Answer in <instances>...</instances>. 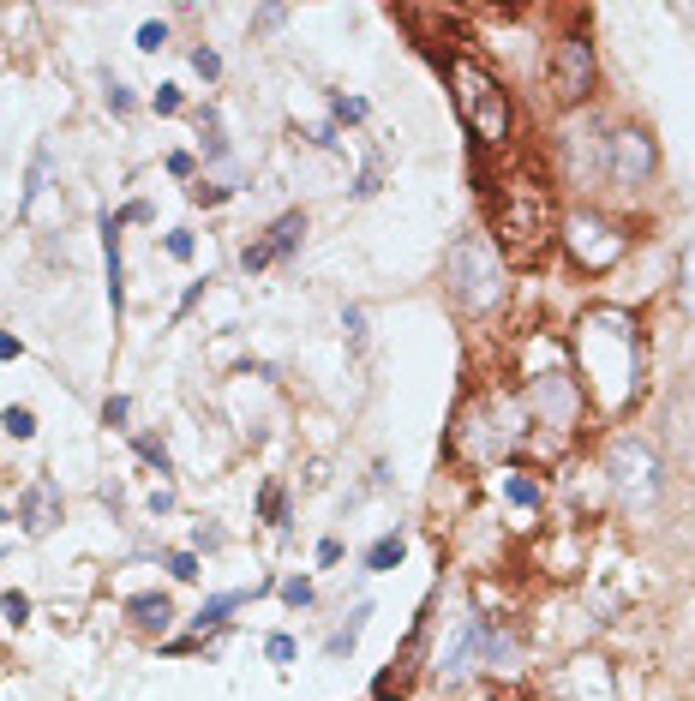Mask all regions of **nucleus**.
<instances>
[{"label":"nucleus","instance_id":"nucleus-21","mask_svg":"<svg viewBox=\"0 0 695 701\" xmlns=\"http://www.w3.org/2000/svg\"><path fill=\"white\" fill-rule=\"evenodd\" d=\"M378 180H384V156L372 150V156H366V168H360V180H354V198H372V192H378Z\"/></svg>","mask_w":695,"mask_h":701},{"label":"nucleus","instance_id":"nucleus-27","mask_svg":"<svg viewBox=\"0 0 695 701\" xmlns=\"http://www.w3.org/2000/svg\"><path fill=\"white\" fill-rule=\"evenodd\" d=\"M168 576H174V582H192V576H198V558H192V552H168Z\"/></svg>","mask_w":695,"mask_h":701},{"label":"nucleus","instance_id":"nucleus-28","mask_svg":"<svg viewBox=\"0 0 695 701\" xmlns=\"http://www.w3.org/2000/svg\"><path fill=\"white\" fill-rule=\"evenodd\" d=\"M282 600H288V606H312V582H306V576H288V582H282Z\"/></svg>","mask_w":695,"mask_h":701},{"label":"nucleus","instance_id":"nucleus-10","mask_svg":"<svg viewBox=\"0 0 695 701\" xmlns=\"http://www.w3.org/2000/svg\"><path fill=\"white\" fill-rule=\"evenodd\" d=\"M588 90H594V42L582 30H570L552 48V96L564 108H576V102H588Z\"/></svg>","mask_w":695,"mask_h":701},{"label":"nucleus","instance_id":"nucleus-3","mask_svg":"<svg viewBox=\"0 0 695 701\" xmlns=\"http://www.w3.org/2000/svg\"><path fill=\"white\" fill-rule=\"evenodd\" d=\"M558 192L534 162H510L492 180V246L504 264H540L558 240Z\"/></svg>","mask_w":695,"mask_h":701},{"label":"nucleus","instance_id":"nucleus-17","mask_svg":"<svg viewBox=\"0 0 695 701\" xmlns=\"http://www.w3.org/2000/svg\"><path fill=\"white\" fill-rule=\"evenodd\" d=\"M234 606H246V594H240V588H234V594H210V600L198 606V618H192V624H198V630H216Z\"/></svg>","mask_w":695,"mask_h":701},{"label":"nucleus","instance_id":"nucleus-44","mask_svg":"<svg viewBox=\"0 0 695 701\" xmlns=\"http://www.w3.org/2000/svg\"><path fill=\"white\" fill-rule=\"evenodd\" d=\"M0 522H6V510H0Z\"/></svg>","mask_w":695,"mask_h":701},{"label":"nucleus","instance_id":"nucleus-12","mask_svg":"<svg viewBox=\"0 0 695 701\" xmlns=\"http://www.w3.org/2000/svg\"><path fill=\"white\" fill-rule=\"evenodd\" d=\"M300 234H306V216H300V210H288V216H276V222H270V234H264V240H252V246L240 252V264H246V270H264V264L288 258V252L300 246Z\"/></svg>","mask_w":695,"mask_h":701},{"label":"nucleus","instance_id":"nucleus-26","mask_svg":"<svg viewBox=\"0 0 695 701\" xmlns=\"http://www.w3.org/2000/svg\"><path fill=\"white\" fill-rule=\"evenodd\" d=\"M282 510H288V504H282V486H264V498H258V516H264V522H282Z\"/></svg>","mask_w":695,"mask_h":701},{"label":"nucleus","instance_id":"nucleus-11","mask_svg":"<svg viewBox=\"0 0 695 701\" xmlns=\"http://www.w3.org/2000/svg\"><path fill=\"white\" fill-rule=\"evenodd\" d=\"M558 156H564V180H576V186L606 174V138L594 144V126H564L558 132Z\"/></svg>","mask_w":695,"mask_h":701},{"label":"nucleus","instance_id":"nucleus-1","mask_svg":"<svg viewBox=\"0 0 695 701\" xmlns=\"http://www.w3.org/2000/svg\"><path fill=\"white\" fill-rule=\"evenodd\" d=\"M570 366H576V384H582L588 408L600 420H624L636 408L642 372H648V342H642L636 312L588 306L576 318V336H570Z\"/></svg>","mask_w":695,"mask_h":701},{"label":"nucleus","instance_id":"nucleus-23","mask_svg":"<svg viewBox=\"0 0 695 701\" xmlns=\"http://www.w3.org/2000/svg\"><path fill=\"white\" fill-rule=\"evenodd\" d=\"M162 42H168V24H162V18H156V24H138V48H144V54H156Z\"/></svg>","mask_w":695,"mask_h":701},{"label":"nucleus","instance_id":"nucleus-24","mask_svg":"<svg viewBox=\"0 0 695 701\" xmlns=\"http://www.w3.org/2000/svg\"><path fill=\"white\" fill-rule=\"evenodd\" d=\"M330 108H336V120H348V126L366 120V102H360V96H330Z\"/></svg>","mask_w":695,"mask_h":701},{"label":"nucleus","instance_id":"nucleus-41","mask_svg":"<svg viewBox=\"0 0 695 701\" xmlns=\"http://www.w3.org/2000/svg\"><path fill=\"white\" fill-rule=\"evenodd\" d=\"M192 546H204V552H216V546H222V534H216V528H198V534H192Z\"/></svg>","mask_w":695,"mask_h":701},{"label":"nucleus","instance_id":"nucleus-36","mask_svg":"<svg viewBox=\"0 0 695 701\" xmlns=\"http://www.w3.org/2000/svg\"><path fill=\"white\" fill-rule=\"evenodd\" d=\"M156 114H180V90H174V84L156 90Z\"/></svg>","mask_w":695,"mask_h":701},{"label":"nucleus","instance_id":"nucleus-40","mask_svg":"<svg viewBox=\"0 0 695 701\" xmlns=\"http://www.w3.org/2000/svg\"><path fill=\"white\" fill-rule=\"evenodd\" d=\"M120 222H150V204H144V198H132V204L120 210Z\"/></svg>","mask_w":695,"mask_h":701},{"label":"nucleus","instance_id":"nucleus-30","mask_svg":"<svg viewBox=\"0 0 695 701\" xmlns=\"http://www.w3.org/2000/svg\"><path fill=\"white\" fill-rule=\"evenodd\" d=\"M126 414H132L126 396H108V402H102V426H126Z\"/></svg>","mask_w":695,"mask_h":701},{"label":"nucleus","instance_id":"nucleus-15","mask_svg":"<svg viewBox=\"0 0 695 701\" xmlns=\"http://www.w3.org/2000/svg\"><path fill=\"white\" fill-rule=\"evenodd\" d=\"M126 618H132L138 630H156V636H162V630L174 624V600H168V594H132V600H126Z\"/></svg>","mask_w":695,"mask_h":701},{"label":"nucleus","instance_id":"nucleus-33","mask_svg":"<svg viewBox=\"0 0 695 701\" xmlns=\"http://www.w3.org/2000/svg\"><path fill=\"white\" fill-rule=\"evenodd\" d=\"M0 612H6L12 624H24V618H30V600H24V594H6V600H0Z\"/></svg>","mask_w":695,"mask_h":701},{"label":"nucleus","instance_id":"nucleus-20","mask_svg":"<svg viewBox=\"0 0 695 701\" xmlns=\"http://www.w3.org/2000/svg\"><path fill=\"white\" fill-rule=\"evenodd\" d=\"M42 186H48V150H36V162H30V186H24V198H18V210H30Z\"/></svg>","mask_w":695,"mask_h":701},{"label":"nucleus","instance_id":"nucleus-43","mask_svg":"<svg viewBox=\"0 0 695 701\" xmlns=\"http://www.w3.org/2000/svg\"><path fill=\"white\" fill-rule=\"evenodd\" d=\"M0 360H18V336H6V330H0Z\"/></svg>","mask_w":695,"mask_h":701},{"label":"nucleus","instance_id":"nucleus-34","mask_svg":"<svg viewBox=\"0 0 695 701\" xmlns=\"http://www.w3.org/2000/svg\"><path fill=\"white\" fill-rule=\"evenodd\" d=\"M282 18H288V6H258V18H252V24H258V30H276Z\"/></svg>","mask_w":695,"mask_h":701},{"label":"nucleus","instance_id":"nucleus-38","mask_svg":"<svg viewBox=\"0 0 695 701\" xmlns=\"http://www.w3.org/2000/svg\"><path fill=\"white\" fill-rule=\"evenodd\" d=\"M312 144H318V150H336V144H342V138H336V126H330V120H324V126H312Z\"/></svg>","mask_w":695,"mask_h":701},{"label":"nucleus","instance_id":"nucleus-14","mask_svg":"<svg viewBox=\"0 0 695 701\" xmlns=\"http://www.w3.org/2000/svg\"><path fill=\"white\" fill-rule=\"evenodd\" d=\"M102 258H108V306L126 312V270H120V216H102Z\"/></svg>","mask_w":695,"mask_h":701},{"label":"nucleus","instance_id":"nucleus-19","mask_svg":"<svg viewBox=\"0 0 695 701\" xmlns=\"http://www.w3.org/2000/svg\"><path fill=\"white\" fill-rule=\"evenodd\" d=\"M402 552H408V540H402V534H384V540H372L366 570H390V564H402Z\"/></svg>","mask_w":695,"mask_h":701},{"label":"nucleus","instance_id":"nucleus-5","mask_svg":"<svg viewBox=\"0 0 695 701\" xmlns=\"http://www.w3.org/2000/svg\"><path fill=\"white\" fill-rule=\"evenodd\" d=\"M504 282H510V264L504 252L492 246V234H456L444 246V288L462 312H492L504 300Z\"/></svg>","mask_w":695,"mask_h":701},{"label":"nucleus","instance_id":"nucleus-13","mask_svg":"<svg viewBox=\"0 0 695 701\" xmlns=\"http://www.w3.org/2000/svg\"><path fill=\"white\" fill-rule=\"evenodd\" d=\"M18 522H24V534H48L60 522V486L54 480H30V492L18 498Z\"/></svg>","mask_w":695,"mask_h":701},{"label":"nucleus","instance_id":"nucleus-42","mask_svg":"<svg viewBox=\"0 0 695 701\" xmlns=\"http://www.w3.org/2000/svg\"><path fill=\"white\" fill-rule=\"evenodd\" d=\"M342 558V540H318V564H336Z\"/></svg>","mask_w":695,"mask_h":701},{"label":"nucleus","instance_id":"nucleus-37","mask_svg":"<svg viewBox=\"0 0 695 701\" xmlns=\"http://www.w3.org/2000/svg\"><path fill=\"white\" fill-rule=\"evenodd\" d=\"M222 198H228V186H204V180L192 186V204H222Z\"/></svg>","mask_w":695,"mask_h":701},{"label":"nucleus","instance_id":"nucleus-7","mask_svg":"<svg viewBox=\"0 0 695 701\" xmlns=\"http://www.w3.org/2000/svg\"><path fill=\"white\" fill-rule=\"evenodd\" d=\"M558 240H564L570 264L588 270V276H606V270L630 252V228L612 222L606 210H570V216L558 222Z\"/></svg>","mask_w":695,"mask_h":701},{"label":"nucleus","instance_id":"nucleus-16","mask_svg":"<svg viewBox=\"0 0 695 701\" xmlns=\"http://www.w3.org/2000/svg\"><path fill=\"white\" fill-rule=\"evenodd\" d=\"M504 498H510L516 510H540V504H546V486H540L534 474H522V468H510V474H504Z\"/></svg>","mask_w":695,"mask_h":701},{"label":"nucleus","instance_id":"nucleus-9","mask_svg":"<svg viewBox=\"0 0 695 701\" xmlns=\"http://www.w3.org/2000/svg\"><path fill=\"white\" fill-rule=\"evenodd\" d=\"M654 168H660V150H654V138L642 126H618L606 138V180L618 192H642L654 180Z\"/></svg>","mask_w":695,"mask_h":701},{"label":"nucleus","instance_id":"nucleus-2","mask_svg":"<svg viewBox=\"0 0 695 701\" xmlns=\"http://www.w3.org/2000/svg\"><path fill=\"white\" fill-rule=\"evenodd\" d=\"M522 408H528V450H546V456H564L588 420V396L576 384V366H570V348L558 336H528L522 342Z\"/></svg>","mask_w":695,"mask_h":701},{"label":"nucleus","instance_id":"nucleus-6","mask_svg":"<svg viewBox=\"0 0 695 701\" xmlns=\"http://www.w3.org/2000/svg\"><path fill=\"white\" fill-rule=\"evenodd\" d=\"M450 102H456V114H462V126H468L474 144L498 150V144L510 138V90L498 84L492 66L456 54V60H450Z\"/></svg>","mask_w":695,"mask_h":701},{"label":"nucleus","instance_id":"nucleus-18","mask_svg":"<svg viewBox=\"0 0 695 701\" xmlns=\"http://www.w3.org/2000/svg\"><path fill=\"white\" fill-rule=\"evenodd\" d=\"M366 618H372V606H354L348 612V624L330 636V660H342V654H354V642H360V630H366Z\"/></svg>","mask_w":695,"mask_h":701},{"label":"nucleus","instance_id":"nucleus-8","mask_svg":"<svg viewBox=\"0 0 695 701\" xmlns=\"http://www.w3.org/2000/svg\"><path fill=\"white\" fill-rule=\"evenodd\" d=\"M606 474H612V486H618L630 504H648V498L660 492V456H654V444H642L636 432L612 438V450H606Z\"/></svg>","mask_w":695,"mask_h":701},{"label":"nucleus","instance_id":"nucleus-31","mask_svg":"<svg viewBox=\"0 0 695 701\" xmlns=\"http://www.w3.org/2000/svg\"><path fill=\"white\" fill-rule=\"evenodd\" d=\"M264 654H270L276 666H288V660H294L300 648H294V636H270V642H264Z\"/></svg>","mask_w":695,"mask_h":701},{"label":"nucleus","instance_id":"nucleus-32","mask_svg":"<svg viewBox=\"0 0 695 701\" xmlns=\"http://www.w3.org/2000/svg\"><path fill=\"white\" fill-rule=\"evenodd\" d=\"M168 258H180V264L192 258V234H186V228H174V234H168Z\"/></svg>","mask_w":695,"mask_h":701},{"label":"nucleus","instance_id":"nucleus-29","mask_svg":"<svg viewBox=\"0 0 695 701\" xmlns=\"http://www.w3.org/2000/svg\"><path fill=\"white\" fill-rule=\"evenodd\" d=\"M192 66H198V78H222V60H216V48H192Z\"/></svg>","mask_w":695,"mask_h":701},{"label":"nucleus","instance_id":"nucleus-39","mask_svg":"<svg viewBox=\"0 0 695 701\" xmlns=\"http://www.w3.org/2000/svg\"><path fill=\"white\" fill-rule=\"evenodd\" d=\"M168 174H174V180H186V174H192V156H186V150H174V156H168Z\"/></svg>","mask_w":695,"mask_h":701},{"label":"nucleus","instance_id":"nucleus-4","mask_svg":"<svg viewBox=\"0 0 695 701\" xmlns=\"http://www.w3.org/2000/svg\"><path fill=\"white\" fill-rule=\"evenodd\" d=\"M528 438H534V426H528L522 390L492 384V390H474V396L456 408L450 456H456V462H468V468H486V462H504V456L528 450Z\"/></svg>","mask_w":695,"mask_h":701},{"label":"nucleus","instance_id":"nucleus-35","mask_svg":"<svg viewBox=\"0 0 695 701\" xmlns=\"http://www.w3.org/2000/svg\"><path fill=\"white\" fill-rule=\"evenodd\" d=\"M108 108H114V114H132V90H126V84H108Z\"/></svg>","mask_w":695,"mask_h":701},{"label":"nucleus","instance_id":"nucleus-22","mask_svg":"<svg viewBox=\"0 0 695 701\" xmlns=\"http://www.w3.org/2000/svg\"><path fill=\"white\" fill-rule=\"evenodd\" d=\"M0 426H6L12 438H30V432H36V414H30V408H6V414H0Z\"/></svg>","mask_w":695,"mask_h":701},{"label":"nucleus","instance_id":"nucleus-25","mask_svg":"<svg viewBox=\"0 0 695 701\" xmlns=\"http://www.w3.org/2000/svg\"><path fill=\"white\" fill-rule=\"evenodd\" d=\"M138 456H144L156 474H168V450H162V438H138Z\"/></svg>","mask_w":695,"mask_h":701}]
</instances>
